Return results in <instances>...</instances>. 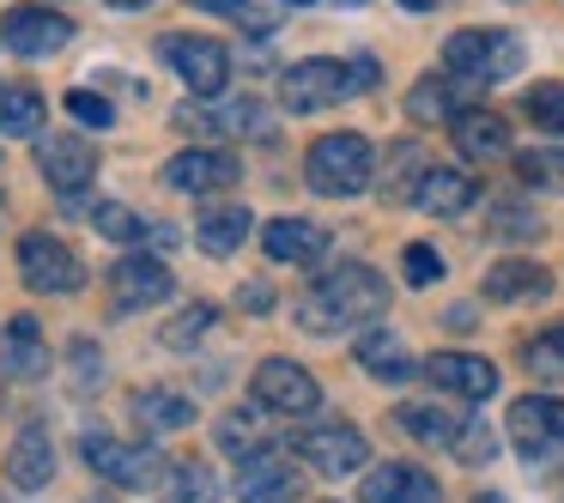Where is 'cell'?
<instances>
[{
  "mask_svg": "<svg viewBox=\"0 0 564 503\" xmlns=\"http://www.w3.org/2000/svg\"><path fill=\"white\" fill-rule=\"evenodd\" d=\"M389 309V280L365 261H340L328 267L304 297H297V321L310 333H340V328H358V321L382 316Z\"/></svg>",
  "mask_w": 564,
  "mask_h": 503,
  "instance_id": "1",
  "label": "cell"
},
{
  "mask_svg": "<svg viewBox=\"0 0 564 503\" xmlns=\"http://www.w3.org/2000/svg\"><path fill=\"white\" fill-rule=\"evenodd\" d=\"M377 86V62L358 55V62H328V55H310V62L285 67L280 79V98L292 116H316V110H334V103L358 98V91Z\"/></svg>",
  "mask_w": 564,
  "mask_h": 503,
  "instance_id": "2",
  "label": "cell"
},
{
  "mask_svg": "<svg viewBox=\"0 0 564 503\" xmlns=\"http://www.w3.org/2000/svg\"><path fill=\"white\" fill-rule=\"evenodd\" d=\"M516 67H522V43H516L510 31H455V37L443 43V74L462 91L503 86Z\"/></svg>",
  "mask_w": 564,
  "mask_h": 503,
  "instance_id": "3",
  "label": "cell"
},
{
  "mask_svg": "<svg viewBox=\"0 0 564 503\" xmlns=\"http://www.w3.org/2000/svg\"><path fill=\"white\" fill-rule=\"evenodd\" d=\"M304 176L316 195L328 200H352L377 183V152H370L365 134H322L304 158Z\"/></svg>",
  "mask_w": 564,
  "mask_h": 503,
  "instance_id": "4",
  "label": "cell"
},
{
  "mask_svg": "<svg viewBox=\"0 0 564 503\" xmlns=\"http://www.w3.org/2000/svg\"><path fill=\"white\" fill-rule=\"evenodd\" d=\"M104 297H110L116 316H140V309H152V304L171 297V267H164L159 255L128 249V255L110 261V273H104Z\"/></svg>",
  "mask_w": 564,
  "mask_h": 503,
  "instance_id": "5",
  "label": "cell"
},
{
  "mask_svg": "<svg viewBox=\"0 0 564 503\" xmlns=\"http://www.w3.org/2000/svg\"><path fill=\"white\" fill-rule=\"evenodd\" d=\"M19 273H25L31 292H55V297H67V292L86 285L79 255L62 243V237H50V231H25V237H19Z\"/></svg>",
  "mask_w": 564,
  "mask_h": 503,
  "instance_id": "6",
  "label": "cell"
},
{
  "mask_svg": "<svg viewBox=\"0 0 564 503\" xmlns=\"http://www.w3.org/2000/svg\"><path fill=\"white\" fill-rule=\"evenodd\" d=\"M510 442L522 461H558L564 455V401L546 394H522L510 406Z\"/></svg>",
  "mask_w": 564,
  "mask_h": 503,
  "instance_id": "7",
  "label": "cell"
},
{
  "mask_svg": "<svg viewBox=\"0 0 564 503\" xmlns=\"http://www.w3.org/2000/svg\"><path fill=\"white\" fill-rule=\"evenodd\" d=\"M164 62L183 74L195 98H219L231 86V50L219 37H164Z\"/></svg>",
  "mask_w": 564,
  "mask_h": 503,
  "instance_id": "8",
  "label": "cell"
},
{
  "mask_svg": "<svg viewBox=\"0 0 564 503\" xmlns=\"http://www.w3.org/2000/svg\"><path fill=\"white\" fill-rule=\"evenodd\" d=\"M256 406H268V413H285V418H304L322 406V389L316 376H310L304 364H292V358H268V364H256Z\"/></svg>",
  "mask_w": 564,
  "mask_h": 503,
  "instance_id": "9",
  "label": "cell"
},
{
  "mask_svg": "<svg viewBox=\"0 0 564 503\" xmlns=\"http://www.w3.org/2000/svg\"><path fill=\"white\" fill-rule=\"evenodd\" d=\"M297 455H304L316 473L340 479V473H358V467L370 461V442L358 425H310V430H297Z\"/></svg>",
  "mask_w": 564,
  "mask_h": 503,
  "instance_id": "10",
  "label": "cell"
},
{
  "mask_svg": "<svg viewBox=\"0 0 564 503\" xmlns=\"http://www.w3.org/2000/svg\"><path fill=\"white\" fill-rule=\"evenodd\" d=\"M79 449H86L91 473L110 479V485H128V491H134V485H152V479H159V461H164V455L140 449V442H116L110 430H91Z\"/></svg>",
  "mask_w": 564,
  "mask_h": 503,
  "instance_id": "11",
  "label": "cell"
},
{
  "mask_svg": "<svg viewBox=\"0 0 564 503\" xmlns=\"http://www.w3.org/2000/svg\"><path fill=\"white\" fill-rule=\"evenodd\" d=\"M67 37H74V25L62 13H50V7H13V13L0 19V43L13 55H25V62L67 50Z\"/></svg>",
  "mask_w": 564,
  "mask_h": 503,
  "instance_id": "12",
  "label": "cell"
},
{
  "mask_svg": "<svg viewBox=\"0 0 564 503\" xmlns=\"http://www.w3.org/2000/svg\"><path fill=\"white\" fill-rule=\"evenodd\" d=\"M237 176H243V164H237L231 152H219V146L176 152V158L164 164V183H171L176 195H219V188H231Z\"/></svg>",
  "mask_w": 564,
  "mask_h": 503,
  "instance_id": "13",
  "label": "cell"
},
{
  "mask_svg": "<svg viewBox=\"0 0 564 503\" xmlns=\"http://www.w3.org/2000/svg\"><path fill=\"white\" fill-rule=\"evenodd\" d=\"M297 491H304V479H297V467L285 455L261 449L237 461V497L243 503H297Z\"/></svg>",
  "mask_w": 564,
  "mask_h": 503,
  "instance_id": "14",
  "label": "cell"
},
{
  "mask_svg": "<svg viewBox=\"0 0 564 503\" xmlns=\"http://www.w3.org/2000/svg\"><path fill=\"white\" fill-rule=\"evenodd\" d=\"M37 171L50 176V188L62 195H79V188L98 176V152L74 134H37Z\"/></svg>",
  "mask_w": 564,
  "mask_h": 503,
  "instance_id": "15",
  "label": "cell"
},
{
  "mask_svg": "<svg viewBox=\"0 0 564 503\" xmlns=\"http://www.w3.org/2000/svg\"><path fill=\"white\" fill-rule=\"evenodd\" d=\"M358 503H443V485L413 461H382L377 473H365Z\"/></svg>",
  "mask_w": 564,
  "mask_h": 503,
  "instance_id": "16",
  "label": "cell"
},
{
  "mask_svg": "<svg viewBox=\"0 0 564 503\" xmlns=\"http://www.w3.org/2000/svg\"><path fill=\"white\" fill-rule=\"evenodd\" d=\"M449 134H455V152H462V158H474V164L510 158V122H503V116H491V110H462L449 122Z\"/></svg>",
  "mask_w": 564,
  "mask_h": 503,
  "instance_id": "17",
  "label": "cell"
},
{
  "mask_svg": "<svg viewBox=\"0 0 564 503\" xmlns=\"http://www.w3.org/2000/svg\"><path fill=\"white\" fill-rule=\"evenodd\" d=\"M425 376L437 382L443 394H462V401H486V394L498 389V370H491L486 358H474V352H437V358H425Z\"/></svg>",
  "mask_w": 564,
  "mask_h": 503,
  "instance_id": "18",
  "label": "cell"
},
{
  "mask_svg": "<svg viewBox=\"0 0 564 503\" xmlns=\"http://www.w3.org/2000/svg\"><path fill=\"white\" fill-rule=\"evenodd\" d=\"M0 370L25 376V382L50 370V340H43L37 316H7V328H0Z\"/></svg>",
  "mask_w": 564,
  "mask_h": 503,
  "instance_id": "19",
  "label": "cell"
},
{
  "mask_svg": "<svg viewBox=\"0 0 564 503\" xmlns=\"http://www.w3.org/2000/svg\"><path fill=\"white\" fill-rule=\"evenodd\" d=\"M7 479H13L19 491H43L55 479V442L43 425H25L13 437V449H7Z\"/></svg>",
  "mask_w": 564,
  "mask_h": 503,
  "instance_id": "20",
  "label": "cell"
},
{
  "mask_svg": "<svg viewBox=\"0 0 564 503\" xmlns=\"http://www.w3.org/2000/svg\"><path fill=\"white\" fill-rule=\"evenodd\" d=\"M261 249H268L273 261H292V267H310V261L328 255V231L310 219H273L268 231H261Z\"/></svg>",
  "mask_w": 564,
  "mask_h": 503,
  "instance_id": "21",
  "label": "cell"
},
{
  "mask_svg": "<svg viewBox=\"0 0 564 503\" xmlns=\"http://www.w3.org/2000/svg\"><path fill=\"white\" fill-rule=\"evenodd\" d=\"M249 225H256V212H249V207L219 200V207H200L195 212V243L207 249V255H231V249H243Z\"/></svg>",
  "mask_w": 564,
  "mask_h": 503,
  "instance_id": "22",
  "label": "cell"
},
{
  "mask_svg": "<svg viewBox=\"0 0 564 503\" xmlns=\"http://www.w3.org/2000/svg\"><path fill=\"white\" fill-rule=\"evenodd\" d=\"M474 200H479V188L467 171H437V164H431L425 183H419V207L437 212V219H455V212H467Z\"/></svg>",
  "mask_w": 564,
  "mask_h": 503,
  "instance_id": "23",
  "label": "cell"
},
{
  "mask_svg": "<svg viewBox=\"0 0 564 503\" xmlns=\"http://www.w3.org/2000/svg\"><path fill=\"white\" fill-rule=\"evenodd\" d=\"M552 280L546 267H534V261H498V267L486 273V297L491 304H522V297H546Z\"/></svg>",
  "mask_w": 564,
  "mask_h": 503,
  "instance_id": "24",
  "label": "cell"
},
{
  "mask_svg": "<svg viewBox=\"0 0 564 503\" xmlns=\"http://www.w3.org/2000/svg\"><path fill=\"white\" fill-rule=\"evenodd\" d=\"M358 364H365L377 382H406L413 376V352H406L401 333H389V328H370L365 340H358Z\"/></svg>",
  "mask_w": 564,
  "mask_h": 503,
  "instance_id": "25",
  "label": "cell"
},
{
  "mask_svg": "<svg viewBox=\"0 0 564 503\" xmlns=\"http://www.w3.org/2000/svg\"><path fill=\"white\" fill-rule=\"evenodd\" d=\"M43 98L31 86H13V79H0V134H13V140H37L43 128Z\"/></svg>",
  "mask_w": 564,
  "mask_h": 503,
  "instance_id": "26",
  "label": "cell"
},
{
  "mask_svg": "<svg viewBox=\"0 0 564 503\" xmlns=\"http://www.w3.org/2000/svg\"><path fill=\"white\" fill-rule=\"evenodd\" d=\"M134 418L147 430H183V425H195V401L176 394V389H140L134 394Z\"/></svg>",
  "mask_w": 564,
  "mask_h": 503,
  "instance_id": "27",
  "label": "cell"
},
{
  "mask_svg": "<svg viewBox=\"0 0 564 503\" xmlns=\"http://www.w3.org/2000/svg\"><path fill=\"white\" fill-rule=\"evenodd\" d=\"M401 430H413L419 442H431V449H455L462 442V430H467V418L462 413H443V406H401Z\"/></svg>",
  "mask_w": 564,
  "mask_h": 503,
  "instance_id": "28",
  "label": "cell"
},
{
  "mask_svg": "<svg viewBox=\"0 0 564 503\" xmlns=\"http://www.w3.org/2000/svg\"><path fill=\"white\" fill-rule=\"evenodd\" d=\"M462 98H467V91L455 86L449 74H431V79H419V86L406 91V110H413L419 122H437V116H443V122H455V116H462Z\"/></svg>",
  "mask_w": 564,
  "mask_h": 503,
  "instance_id": "29",
  "label": "cell"
},
{
  "mask_svg": "<svg viewBox=\"0 0 564 503\" xmlns=\"http://www.w3.org/2000/svg\"><path fill=\"white\" fill-rule=\"evenodd\" d=\"M213 497H219V479L207 473V461H171L164 503H213Z\"/></svg>",
  "mask_w": 564,
  "mask_h": 503,
  "instance_id": "30",
  "label": "cell"
},
{
  "mask_svg": "<svg viewBox=\"0 0 564 503\" xmlns=\"http://www.w3.org/2000/svg\"><path fill=\"white\" fill-rule=\"evenodd\" d=\"M389 164H394V176L389 183H382V195L389 200H419V183H425V146H413V140H406V146H394L389 152Z\"/></svg>",
  "mask_w": 564,
  "mask_h": 503,
  "instance_id": "31",
  "label": "cell"
},
{
  "mask_svg": "<svg viewBox=\"0 0 564 503\" xmlns=\"http://www.w3.org/2000/svg\"><path fill=\"white\" fill-rule=\"evenodd\" d=\"M516 171H522L528 188H552V195H564V146H534L516 158Z\"/></svg>",
  "mask_w": 564,
  "mask_h": 503,
  "instance_id": "32",
  "label": "cell"
},
{
  "mask_svg": "<svg viewBox=\"0 0 564 503\" xmlns=\"http://www.w3.org/2000/svg\"><path fill=\"white\" fill-rule=\"evenodd\" d=\"M219 449H231V455H261V449H268V430H261V418H256V413H225V418H219Z\"/></svg>",
  "mask_w": 564,
  "mask_h": 503,
  "instance_id": "33",
  "label": "cell"
},
{
  "mask_svg": "<svg viewBox=\"0 0 564 503\" xmlns=\"http://www.w3.org/2000/svg\"><path fill=\"white\" fill-rule=\"evenodd\" d=\"M528 370H534L540 382H564V328H546L528 340Z\"/></svg>",
  "mask_w": 564,
  "mask_h": 503,
  "instance_id": "34",
  "label": "cell"
},
{
  "mask_svg": "<svg viewBox=\"0 0 564 503\" xmlns=\"http://www.w3.org/2000/svg\"><path fill=\"white\" fill-rule=\"evenodd\" d=\"M91 225H98L110 243H140V237H147V219H134L122 200H98V207H91Z\"/></svg>",
  "mask_w": 564,
  "mask_h": 503,
  "instance_id": "35",
  "label": "cell"
},
{
  "mask_svg": "<svg viewBox=\"0 0 564 503\" xmlns=\"http://www.w3.org/2000/svg\"><path fill=\"white\" fill-rule=\"evenodd\" d=\"M528 116L540 134H564V86H534L528 91Z\"/></svg>",
  "mask_w": 564,
  "mask_h": 503,
  "instance_id": "36",
  "label": "cell"
},
{
  "mask_svg": "<svg viewBox=\"0 0 564 503\" xmlns=\"http://www.w3.org/2000/svg\"><path fill=\"white\" fill-rule=\"evenodd\" d=\"M213 316H219L213 304H195V309H183V316H176L171 328H164V346H171V352H183V346H195L200 333L213 328Z\"/></svg>",
  "mask_w": 564,
  "mask_h": 503,
  "instance_id": "37",
  "label": "cell"
},
{
  "mask_svg": "<svg viewBox=\"0 0 564 503\" xmlns=\"http://www.w3.org/2000/svg\"><path fill=\"white\" fill-rule=\"evenodd\" d=\"M401 273H406V285H437V280H443V255H437L431 243H406Z\"/></svg>",
  "mask_w": 564,
  "mask_h": 503,
  "instance_id": "38",
  "label": "cell"
},
{
  "mask_svg": "<svg viewBox=\"0 0 564 503\" xmlns=\"http://www.w3.org/2000/svg\"><path fill=\"white\" fill-rule=\"evenodd\" d=\"M67 116H79L86 128H110L116 122V110H110V98H98V91H67Z\"/></svg>",
  "mask_w": 564,
  "mask_h": 503,
  "instance_id": "39",
  "label": "cell"
},
{
  "mask_svg": "<svg viewBox=\"0 0 564 503\" xmlns=\"http://www.w3.org/2000/svg\"><path fill=\"white\" fill-rule=\"evenodd\" d=\"M280 7H285V0H237V25H243V31H256V37H268V31L273 25H280Z\"/></svg>",
  "mask_w": 564,
  "mask_h": 503,
  "instance_id": "40",
  "label": "cell"
},
{
  "mask_svg": "<svg viewBox=\"0 0 564 503\" xmlns=\"http://www.w3.org/2000/svg\"><path fill=\"white\" fill-rule=\"evenodd\" d=\"M491 212H498V219H491V225H498L503 237H540V219H534V212L522 207V200H498V207H491Z\"/></svg>",
  "mask_w": 564,
  "mask_h": 503,
  "instance_id": "41",
  "label": "cell"
},
{
  "mask_svg": "<svg viewBox=\"0 0 564 503\" xmlns=\"http://www.w3.org/2000/svg\"><path fill=\"white\" fill-rule=\"evenodd\" d=\"M455 455H462L467 467L491 461V430H486V425H467V430H462V442H455Z\"/></svg>",
  "mask_w": 564,
  "mask_h": 503,
  "instance_id": "42",
  "label": "cell"
},
{
  "mask_svg": "<svg viewBox=\"0 0 564 503\" xmlns=\"http://www.w3.org/2000/svg\"><path fill=\"white\" fill-rule=\"evenodd\" d=\"M74 364H79V370H74V389L86 394L91 382H98V370H91V340H79V346H74Z\"/></svg>",
  "mask_w": 564,
  "mask_h": 503,
  "instance_id": "43",
  "label": "cell"
},
{
  "mask_svg": "<svg viewBox=\"0 0 564 503\" xmlns=\"http://www.w3.org/2000/svg\"><path fill=\"white\" fill-rule=\"evenodd\" d=\"M243 304H249V309H268V304H273V292H268V285H249Z\"/></svg>",
  "mask_w": 564,
  "mask_h": 503,
  "instance_id": "44",
  "label": "cell"
},
{
  "mask_svg": "<svg viewBox=\"0 0 564 503\" xmlns=\"http://www.w3.org/2000/svg\"><path fill=\"white\" fill-rule=\"evenodd\" d=\"M188 7H200V13H237V0H188Z\"/></svg>",
  "mask_w": 564,
  "mask_h": 503,
  "instance_id": "45",
  "label": "cell"
},
{
  "mask_svg": "<svg viewBox=\"0 0 564 503\" xmlns=\"http://www.w3.org/2000/svg\"><path fill=\"white\" fill-rule=\"evenodd\" d=\"M110 7H122V13H128V7H152V0H110Z\"/></svg>",
  "mask_w": 564,
  "mask_h": 503,
  "instance_id": "46",
  "label": "cell"
},
{
  "mask_svg": "<svg viewBox=\"0 0 564 503\" xmlns=\"http://www.w3.org/2000/svg\"><path fill=\"white\" fill-rule=\"evenodd\" d=\"M406 7H431V0H406Z\"/></svg>",
  "mask_w": 564,
  "mask_h": 503,
  "instance_id": "47",
  "label": "cell"
},
{
  "mask_svg": "<svg viewBox=\"0 0 564 503\" xmlns=\"http://www.w3.org/2000/svg\"><path fill=\"white\" fill-rule=\"evenodd\" d=\"M479 503H503V497H479Z\"/></svg>",
  "mask_w": 564,
  "mask_h": 503,
  "instance_id": "48",
  "label": "cell"
},
{
  "mask_svg": "<svg viewBox=\"0 0 564 503\" xmlns=\"http://www.w3.org/2000/svg\"><path fill=\"white\" fill-rule=\"evenodd\" d=\"M297 7H304V0H297Z\"/></svg>",
  "mask_w": 564,
  "mask_h": 503,
  "instance_id": "49",
  "label": "cell"
}]
</instances>
